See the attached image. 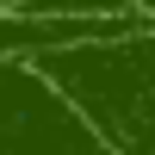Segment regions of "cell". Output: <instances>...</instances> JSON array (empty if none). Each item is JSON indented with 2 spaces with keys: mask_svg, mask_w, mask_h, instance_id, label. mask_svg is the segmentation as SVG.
<instances>
[{
  "mask_svg": "<svg viewBox=\"0 0 155 155\" xmlns=\"http://www.w3.org/2000/svg\"><path fill=\"white\" fill-rule=\"evenodd\" d=\"M143 25V6H0V62H44L56 50L124 37Z\"/></svg>",
  "mask_w": 155,
  "mask_h": 155,
  "instance_id": "3",
  "label": "cell"
},
{
  "mask_svg": "<svg viewBox=\"0 0 155 155\" xmlns=\"http://www.w3.org/2000/svg\"><path fill=\"white\" fill-rule=\"evenodd\" d=\"M74 106V118L99 137L106 155H155V12L124 37L74 44L31 62Z\"/></svg>",
  "mask_w": 155,
  "mask_h": 155,
  "instance_id": "1",
  "label": "cell"
},
{
  "mask_svg": "<svg viewBox=\"0 0 155 155\" xmlns=\"http://www.w3.org/2000/svg\"><path fill=\"white\" fill-rule=\"evenodd\" d=\"M0 155H106V149L31 62H0Z\"/></svg>",
  "mask_w": 155,
  "mask_h": 155,
  "instance_id": "2",
  "label": "cell"
}]
</instances>
